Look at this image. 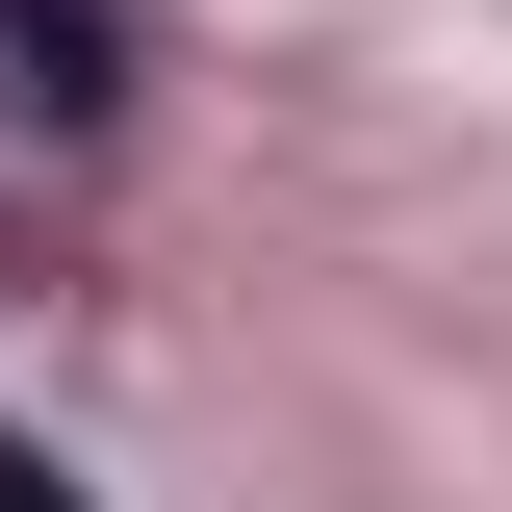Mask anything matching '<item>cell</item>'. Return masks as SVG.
Segmentation results:
<instances>
[]
</instances>
